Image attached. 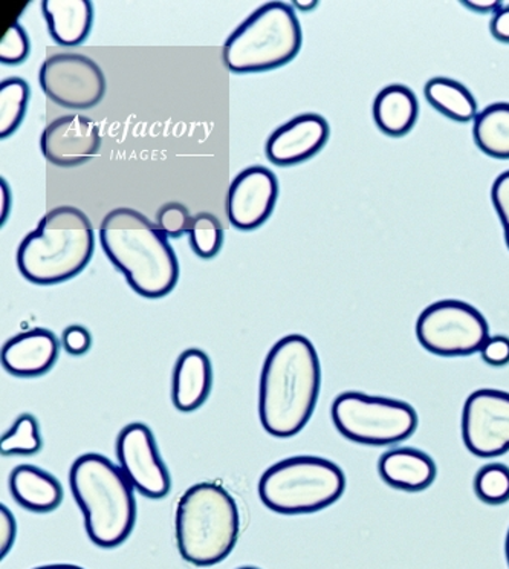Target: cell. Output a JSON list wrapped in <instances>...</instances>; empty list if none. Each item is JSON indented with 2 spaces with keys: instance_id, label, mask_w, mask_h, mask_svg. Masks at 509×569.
<instances>
[{
  "instance_id": "obj_40",
  "label": "cell",
  "mask_w": 509,
  "mask_h": 569,
  "mask_svg": "<svg viewBox=\"0 0 509 569\" xmlns=\"http://www.w3.org/2000/svg\"><path fill=\"white\" fill-rule=\"evenodd\" d=\"M239 569H259V568H255V567H243V568H239Z\"/></svg>"
},
{
  "instance_id": "obj_19",
  "label": "cell",
  "mask_w": 509,
  "mask_h": 569,
  "mask_svg": "<svg viewBox=\"0 0 509 569\" xmlns=\"http://www.w3.org/2000/svg\"><path fill=\"white\" fill-rule=\"evenodd\" d=\"M16 502L34 513H50L63 501V489L52 475L34 466L16 467L10 477Z\"/></svg>"
},
{
  "instance_id": "obj_8",
  "label": "cell",
  "mask_w": 509,
  "mask_h": 569,
  "mask_svg": "<svg viewBox=\"0 0 509 569\" xmlns=\"http://www.w3.org/2000/svg\"><path fill=\"white\" fill-rule=\"evenodd\" d=\"M331 413L338 432L365 446L397 445L418 427V415L407 402L361 392L338 396Z\"/></svg>"
},
{
  "instance_id": "obj_12",
  "label": "cell",
  "mask_w": 509,
  "mask_h": 569,
  "mask_svg": "<svg viewBox=\"0 0 509 569\" xmlns=\"http://www.w3.org/2000/svg\"><path fill=\"white\" fill-rule=\"evenodd\" d=\"M117 457L126 478L146 498L161 499L169 493V471L148 426L141 422L126 426L118 435Z\"/></svg>"
},
{
  "instance_id": "obj_29",
  "label": "cell",
  "mask_w": 509,
  "mask_h": 569,
  "mask_svg": "<svg viewBox=\"0 0 509 569\" xmlns=\"http://www.w3.org/2000/svg\"><path fill=\"white\" fill-rule=\"evenodd\" d=\"M30 38L19 23H13L0 40V60L3 64H20L30 54Z\"/></svg>"
},
{
  "instance_id": "obj_9",
  "label": "cell",
  "mask_w": 509,
  "mask_h": 569,
  "mask_svg": "<svg viewBox=\"0 0 509 569\" xmlns=\"http://www.w3.org/2000/svg\"><path fill=\"white\" fill-rule=\"evenodd\" d=\"M417 337L427 351L441 357H466L480 352L490 339L482 312L462 300H439L418 317Z\"/></svg>"
},
{
  "instance_id": "obj_32",
  "label": "cell",
  "mask_w": 509,
  "mask_h": 569,
  "mask_svg": "<svg viewBox=\"0 0 509 569\" xmlns=\"http://www.w3.org/2000/svg\"><path fill=\"white\" fill-rule=\"evenodd\" d=\"M92 345V337L87 328L80 325H72L64 329L63 347L71 356H83L89 351Z\"/></svg>"
},
{
  "instance_id": "obj_36",
  "label": "cell",
  "mask_w": 509,
  "mask_h": 569,
  "mask_svg": "<svg viewBox=\"0 0 509 569\" xmlns=\"http://www.w3.org/2000/svg\"><path fill=\"white\" fill-rule=\"evenodd\" d=\"M8 210H10V190H8L6 181L2 180V226L6 223Z\"/></svg>"
},
{
  "instance_id": "obj_33",
  "label": "cell",
  "mask_w": 509,
  "mask_h": 569,
  "mask_svg": "<svg viewBox=\"0 0 509 569\" xmlns=\"http://www.w3.org/2000/svg\"><path fill=\"white\" fill-rule=\"evenodd\" d=\"M18 536V523L13 513L6 506H0V555L6 557L10 552Z\"/></svg>"
},
{
  "instance_id": "obj_15",
  "label": "cell",
  "mask_w": 509,
  "mask_h": 569,
  "mask_svg": "<svg viewBox=\"0 0 509 569\" xmlns=\"http://www.w3.org/2000/svg\"><path fill=\"white\" fill-rule=\"evenodd\" d=\"M328 121L317 113H301L277 128L268 138L265 152L280 168L311 160L329 140Z\"/></svg>"
},
{
  "instance_id": "obj_18",
  "label": "cell",
  "mask_w": 509,
  "mask_h": 569,
  "mask_svg": "<svg viewBox=\"0 0 509 569\" xmlns=\"http://www.w3.org/2000/svg\"><path fill=\"white\" fill-rule=\"evenodd\" d=\"M378 471L387 486L402 491L429 489L436 479L433 459L410 447H397L382 455Z\"/></svg>"
},
{
  "instance_id": "obj_20",
  "label": "cell",
  "mask_w": 509,
  "mask_h": 569,
  "mask_svg": "<svg viewBox=\"0 0 509 569\" xmlns=\"http://www.w3.org/2000/svg\"><path fill=\"white\" fill-rule=\"evenodd\" d=\"M42 10L51 38L62 47H77L88 39L93 10L89 0H43Z\"/></svg>"
},
{
  "instance_id": "obj_37",
  "label": "cell",
  "mask_w": 509,
  "mask_h": 569,
  "mask_svg": "<svg viewBox=\"0 0 509 569\" xmlns=\"http://www.w3.org/2000/svg\"><path fill=\"white\" fill-rule=\"evenodd\" d=\"M34 569H84L77 567V565L59 563V565H47V567H39Z\"/></svg>"
},
{
  "instance_id": "obj_38",
  "label": "cell",
  "mask_w": 509,
  "mask_h": 569,
  "mask_svg": "<svg viewBox=\"0 0 509 569\" xmlns=\"http://www.w3.org/2000/svg\"><path fill=\"white\" fill-rule=\"evenodd\" d=\"M295 6L301 11H309L317 7V2H312V0H309V2H299V0H297Z\"/></svg>"
},
{
  "instance_id": "obj_11",
  "label": "cell",
  "mask_w": 509,
  "mask_h": 569,
  "mask_svg": "<svg viewBox=\"0 0 509 569\" xmlns=\"http://www.w3.org/2000/svg\"><path fill=\"white\" fill-rule=\"evenodd\" d=\"M462 438L479 458L509 452V393L497 389L472 392L463 405Z\"/></svg>"
},
{
  "instance_id": "obj_10",
  "label": "cell",
  "mask_w": 509,
  "mask_h": 569,
  "mask_svg": "<svg viewBox=\"0 0 509 569\" xmlns=\"http://www.w3.org/2000/svg\"><path fill=\"white\" fill-rule=\"evenodd\" d=\"M39 80L43 92L62 108L91 109L104 99V72L87 56L62 52L48 57Z\"/></svg>"
},
{
  "instance_id": "obj_27",
  "label": "cell",
  "mask_w": 509,
  "mask_h": 569,
  "mask_svg": "<svg viewBox=\"0 0 509 569\" xmlns=\"http://www.w3.org/2000/svg\"><path fill=\"white\" fill-rule=\"evenodd\" d=\"M475 491L480 501L488 506H502L509 501V467L503 465L483 466L475 479Z\"/></svg>"
},
{
  "instance_id": "obj_6",
  "label": "cell",
  "mask_w": 509,
  "mask_h": 569,
  "mask_svg": "<svg viewBox=\"0 0 509 569\" xmlns=\"http://www.w3.org/2000/svg\"><path fill=\"white\" fill-rule=\"evenodd\" d=\"M301 40L299 19L288 3H263L227 39L223 63L239 74L271 71L296 59Z\"/></svg>"
},
{
  "instance_id": "obj_1",
  "label": "cell",
  "mask_w": 509,
  "mask_h": 569,
  "mask_svg": "<svg viewBox=\"0 0 509 569\" xmlns=\"http://www.w3.org/2000/svg\"><path fill=\"white\" fill-rule=\"evenodd\" d=\"M319 353L307 337L277 341L260 377L259 413L263 429L276 438H291L308 425L320 396Z\"/></svg>"
},
{
  "instance_id": "obj_4",
  "label": "cell",
  "mask_w": 509,
  "mask_h": 569,
  "mask_svg": "<svg viewBox=\"0 0 509 569\" xmlns=\"http://www.w3.org/2000/svg\"><path fill=\"white\" fill-rule=\"evenodd\" d=\"M93 247L96 239L87 214L77 207H57L20 243L19 271L32 283L67 282L87 268Z\"/></svg>"
},
{
  "instance_id": "obj_21",
  "label": "cell",
  "mask_w": 509,
  "mask_h": 569,
  "mask_svg": "<svg viewBox=\"0 0 509 569\" xmlns=\"http://www.w3.org/2000/svg\"><path fill=\"white\" fill-rule=\"evenodd\" d=\"M418 116L417 96L405 84H390L381 89L373 101L375 124L392 138L407 136L417 124Z\"/></svg>"
},
{
  "instance_id": "obj_14",
  "label": "cell",
  "mask_w": 509,
  "mask_h": 569,
  "mask_svg": "<svg viewBox=\"0 0 509 569\" xmlns=\"http://www.w3.org/2000/svg\"><path fill=\"white\" fill-rule=\"evenodd\" d=\"M101 146L99 126L87 117L63 116L42 133L44 158L57 168H77L91 160Z\"/></svg>"
},
{
  "instance_id": "obj_30",
  "label": "cell",
  "mask_w": 509,
  "mask_h": 569,
  "mask_svg": "<svg viewBox=\"0 0 509 569\" xmlns=\"http://www.w3.org/2000/svg\"><path fill=\"white\" fill-rule=\"evenodd\" d=\"M492 204L505 230V242L509 250V170L496 178L491 189Z\"/></svg>"
},
{
  "instance_id": "obj_28",
  "label": "cell",
  "mask_w": 509,
  "mask_h": 569,
  "mask_svg": "<svg viewBox=\"0 0 509 569\" xmlns=\"http://www.w3.org/2000/svg\"><path fill=\"white\" fill-rule=\"evenodd\" d=\"M190 211L181 202H167L157 213V226L169 238L178 239L190 230Z\"/></svg>"
},
{
  "instance_id": "obj_34",
  "label": "cell",
  "mask_w": 509,
  "mask_h": 569,
  "mask_svg": "<svg viewBox=\"0 0 509 569\" xmlns=\"http://www.w3.org/2000/svg\"><path fill=\"white\" fill-rule=\"evenodd\" d=\"M490 31L497 42L509 44V6H503L492 16Z\"/></svg>"
},
{
  "instance_id": "obj_24",
  "label": "cell",
  "mask_w": 509,
  "mask_h": 569,
  "mask_svg": "<svg viewBox=\"0 0 509 569\" xmlns=\"http://www.w3.org/2000/svg\"><path fill=\"white\" fill-rule=\"evenodd\" d=\"M30 87L23 79L11 77L0 83V137L6 140L16 132L26 117Z\"/></svg>"
},
{
  "instance_id": "obj_23",
  "label": "cell",
  "mask_w": 509,
  "mask_h": 569,
  "mask_svg": "<svg viewBox=\"0 0 509 569\" xmlns=\"http://www.w3.org/2000/svg\"><path fill=\"white\" fill-rule=\"evenodd\" d=\"M472 137L485 156L509 160V103H495L475 118Z\"/></svg>"
},
{
  "instance_id": "obj_35",
  "label": "cell",
  "mask_w": 509,
  "mask_h": 569,
  "mask_svg": "<svg viewBox=\"0 0 509 569\" xmlns=\"http://www.w3.org/2000/svg\"><path fill=\"white\" fill-rule=\"evenodd\" d=\"M463 6L476 11V13L487 14L496 13L497 10L502 8V3L496 2V0H471V2H462Z\"/></svg>"
},
{
  "instance_id": "obj_3",
  "label": "cell",
  "mask_w": 509,
  "mask_h": 569,
  "mask_svg": "<svg viewBox=\"0 0 509 569\" xmlns=\"http://www.w3.org/2000/svg\"><path fill=\"white\" fill-rule=\"evenodd\" d=\"M69 483L84 516L89 539L100 548H116L136 527L137 502L123 470L103 455L76 459Z\"/></svg>"
},
{
  "instance_id": "obj_17",
  "label": "cell",
  "mask_w": 509,
  "mask_h": 569,
  "mask_svg": "<svg viewBox=\"0 0 509 569\" xmlns=\"http://www.w3.org/2000/svg\"><path fill=\"white\" fill-rule=\"evenodd\" d=\"M213 383V369L201 349H187L174 366L172 400L181 412H193L209 397Z\"/></svg>"
},
{
  "instance_id": "obj_2",
  "label": "cell",
  "mask_w": 509,
  "mask_h": 569,
  "mask_svg": "<svg viewBox=\"0 0 509 569\" xmlns=\"http://www.w3.org/2000/svg\"><path fill=\"white\" fill-rule=\"evenodd\" d=\"M100 242L113 267L142 298L161 299L177 287V254L160 227L140 211L129 207L109 211L101 221Z\"/></svg>"
},
{
  "instance_id": "obj_5",
  "label": "cell",
  "mask_w": 509,
  "mask_h": 569,
  "mask_svg": "<svg viewBox=\"0 0 509 569\" xmlns=\"http://www.w3.org/2000/svg\"><path fill=\"white\" fill-rule=\"evenodd\" d=\"M174 523L179 555L194 567L221 563L238 543L239 508L218 483L190 487L178 503Z\"/></svg>"
},
{
  "instance_id": "obj_39",
  "label": "cell",
  "mask_w": 509,
  "mask_h": 569,
  "mask_svg": "<svg viewBox=\"0 0 509 569\" xmlns=\"http://www.w3.org/2000/svg\"><path fill=\"white\" fill-rule=\"evenodd\" d=\"M505 555H507V562L509 567V530L507 535V542H505Z\"/></svg>"
},
{
  "instance_id": "obj_16",
  "label": "cell",
  "mask_w": 509,
  "mask_h": 569,
  "mask_svg": "<svg viewBox=\"0 0 509 569\" xmlns=\"http://www.w3.org/2000/svg\"><path fill=\"white\" fill-rule=\"evenodd\" d=\"M59 340L43 328L31 329L3 345L2 366L16 377H39L59 359Z\"/></svg>"
},
{
  "instance_id": "obj_13",
  "label": "cell",
  "mask_w": 509,
  "mask_h": 569,
  "mask_svg": "<svg viewBox=\"0 0 509 569\" xmlns=\"http://www.w3.org/2000/svg\"><path fill=\"white\" fill-rule=\"evenodd\" d=\"M279 198L276 174L263 166H251L240 172L228 190L227 211L238 230L259 229L271 217Z\"/></svg>"
},
{
  "instance_id": "obj_22",
  "label": "cell",
  "mask_w": 509,
  "mask_h": 569,
  "mask_svg": "<svg viewBox=\"0 0 509 569\" xmlns=\"http://www.w3.org/2000/svg\"><path fill=\"white\" fill-rule=\"evenodd\" d=\"M426 99L436 111L458 123H468L478 117V103L462 83L446 77H436L427 81Z\"/></svg>"
},
{
  "instance_id": "obj_25",
  "label": "cell",
  "mask_w": 509,
  "mask_h": 569,
  "mask_svg": "<svg viewBox=\"0 0 509 569\" xmlns=\"http://www.w3.org/2000/svg\"><path fill=\"white\" fill-rule=\"evenodd\" d=\"M191 250L202 259L214 258L223 243L221 221L211 213H199L191 219L189 230Z\"/></svg>"
},
{
  "instance_id": "obj_7",
  "label": "cell",
  "mask_w": 509,
  "mask_h": 569,
  "mask_svg": "<svg viewBox=\"0 0 509 569\" xmlns=\"http://www.w3.org/2000/svg\"><path fill=\"white\" fill-rule=\"evenodd\" d=\"M346 477L340 467L319 457L283 459L265 471L259 496L279 515H309L331 507L343 496Z\"/></svg>"
},
{
  "instance_id": "obj_31",
  "label": "cell",
  "mask_w": 509,
  "mask_h": 569,
  "mask_svg": "<svg viewBox=\"0 0 509 569\" xmlns=\"http://www.w3.org/2000/svg\"><path fill=\"white\" fill-rule=\"evenodd\" d=\"M485 363L490 366H505L509 363V337L495 336L487 340L480 349Z\"/></svg>"
},
{
  "instance_id": "obj_26",
  "label": "cell",
  "mask_w": 509,
  "mask_h": 569,
  "mask_svg": "<svg viewBox=\"0 0 509 569\" xmlns=\"http://www.w3.org/2000/svg\"><path fill=\"white\" fill-rule=\"evenodd\" d=\"M42 449L39 422L30 413H23L2 437V455H34Z\"/></svg>"
}]
</instances>
